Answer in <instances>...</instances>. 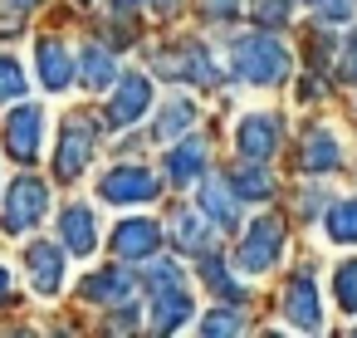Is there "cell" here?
Segmentation results:
<instances>
[{
	"instance_id": "cell-20",
	"label": "cell",
	"mask_w": 357,
	"mask_h": 338,
	"mask_svg": "<svg viewBox=\"0 0 357 338\" xmlns=\"http://www.w3.org/2000/svg\"><path fill=\"white\" fill-rule=\"evenodd\" d=\"M230 186H235L240 201H264V196L274 191V177H269L264 162H250V157H245V162L230 172Z\"/></svg>"
},
{
	"instance_id": "cell-14",
	"label": "cell",
	"mask_w": 357,
	"mask_h": 338,
	"mask_svg": "<svg viewBox=\"0 0 357 338\" xmlns=\"http://www.w3.org/2000/svg\"><path fill=\"white\" fill-rule=\"evenodd\" d=\"M157 69H162V74H176V79H186V84H206V89L220 79L215 64H211V54H206V45H181V54H176V59L162 54Z\"/></svg>"
},
{
	"instance_id": "cell-24",
	"label": "cell",
	"mask_w": 357,
	"mask_h": 338,
	"mask_svg": "<svg viewBox=\"0 0 357 338\" xmlns=\"http://www.w3.org/2000/svg\"><path fill=\"white\" fill-rule=\"evenodd\" d=\"M201 279H206V284H211L220 299H230V304H245V289L230 279V270L215 260V250H211V255H201Z\"/></svg>"
},
{
	"instance_id": "cell-31",
	"label": "cell",
	"mask_w": 357,
	"mask_h": 338,
	"mask_svg": "<svg viewBox=\"0 0 357 338\" xmlns=\"http://www.w3.org/2000/svg\"><path fill=\"white\" fill-rule=\"evenodd\" d=\"M323 20H352V0H308Z\"/></svg>"
},
{
	"instance_id": "cell-5",
	"label": "cell",
	"mask_w": 357,
	"mask_h": 338,
	"mask_svg": "<svg viewBox=\"0 0 357 338\" xmlns=\"http://www.w3.org/2000/svg\"><path fill=\"white\" fill-rule=\"evenodd\" d=\"M93 118H69L64 123V133H59V152H54V177L59 182H74L84 167H89V157H93Z\"/></svg>"
},
{
	"instance_id": "cell-10",
	"label": "cell",
	"mask_w": 357,
	"mask_h": 338,
	"mask_svg": "<svg viewBox=\"0 0 357 338\" xmlns=\"http://www.w3.org/2000/svg\"><path fill=\"white\" fill-rule=\"evenodd\" d=\"M235 147H240V157H250V162H269L274 147H279V118H269V113H250V118H240V128H235Z\"/></svg>"
},
{
	"instance_id": "cell-21",
	"label": "cell",
	"mask_w": 357,
	"mask_h": 338,
	"mask_svg": "<svg viewBox=\"0 0 357 338\" xmlns=\"http://www.w3.org/2000/svg\"><path fill=\"white\" fill-rule=\"evenodd\" d=\"M323 230L333 245H357V196H337L323 216Z\"/></svg>"
},
{
	"instance_id": "cell-35",
	"label": "cell",
	"mask_w": 357,
	"mask_h": 338,
	"mask_svg": "<svg viewBox=\"0 0 357 338\" xmlns=\"http://www.w3.org/2000/svg\"><path fill=\"white\" fill-rule=\"evenodd\" d=\"M6 6H10V10H35L40 0H6Z\"/></svg>"
},
{
	"instance_id": "cell-6",
	"label": "cell",
	"mask_w": 357,
	"mask_h": 338,
	"mask_svg": "<svg viewBox=\"0 0 357 338\" xmlns=\"http://www.w3.org/2000/svg\"><path fill=\"white\" fill-rule=\"evenodd\" d=\"M284 318H289V328H298V333H318V328H323V299H318V284H313L308 270H298V274L284 284Z\"/></svg>"
},
{
	"instance_id": "cell-23",
	"label": "cell",
	"mask_w": 357,
	"mask_h": 338,
	"mask_svg": "<svg viewBox=\"0 0 357 338\" xmlns=\"http://www.w3.org/2000/svg\"><path fill=\"white\" fill-rule=\"evenodd\" d=\"M79 84H84V89H108V84H118L113 54H108L103 45H89V50H84V59H79Z\"/></svg>"
},
{
	"instance_id": "cell-22",
	"label": "cell",
	"mask_w": 357,
	"mask_h": 338,
	"mask_svg": "<svg viewBox=\"0 0 357 338\" xmlns=\"http://www.w3.org/2000/svg\"><path fill=\"white\" fill-rule=\"evenodd\" d=\"M128 294H132V279L123 270H98L84 279V299H93V304H123Z\"/></svg>"
},
{
	"instance_id": "cell-11",
	"label": "cell",
	"mask_w": 357,
	"mask_h": 338,
	"mask_svg": "<svg viewBox=\"0 0 357 338\" xmlns=\"http://www.w3.org/2000/svg\"><path fill=\"white\" fill-rule=\"evenodd\" d=\"M35 64H40V79H45V89H54V94H64V89L79 79L69 45H64V40H54V35L35 45Z\"/></svg>"
},
{
	"instance_id": "cell-15",
	"label": "cell",
	"mask_w": 357,
	"mask_h": 338,
	"mask_svg": "<svg viewBox=\"0 0 357 338\" xmlns=\"http://www.w3.org/2000/svg\"><path fill=\"white\" fill-rule=\"evenodd\" d=\"M172 235H176V245L186 250V255H211L215 250V240H211V216L196 206V211H176L172 216Z\"/></svg>"
},
{
	"instance_id": "cell-25",
	"label": "cell",
	"mask_w": 357,
	"mask_h": 338,
	"mask_svg": "<svg viewBox=\"0 0 357 338\" xmlns=\"http://www.w3.org/2000/svg\"><path fill=\"white\" fill-rule=\"evenodd\" d=\"M191 123H196V108H191V98H172V103L162 108V118H157V138H181Z\"/></svg>"
},
{
	"instance_id": "cell-9",
	"label": "cell",
	"mask_w": 357,
	"mask_h": 338,
	"mask_svg": "<svg viewBox=\"0 0 357 338\" xmlns=\"http://www.w3.org/2000/svg\"><path fill=\"white\" fill-rule=\"evenodd\" d=\"M298 167L313 172V177L337 172V167H342V142H337V133L323 128V123H313V128L303 133V142H298Z\"/></svg>"
},
{
	"instance_id": "cell-26",
	"label": "cell",
	"mask_w": 357,
	"mask_h": 338,
	"mask_svg": "<svg viewBox=\"0 0 357 338\" xmlns=\"http://www.w3.org/2000/svg\"><path fill=\"white\" fill-rule=\"evenodd\" d=\"M333 294L342 304V314H357V260H342L333 274Z\"/></svg>"
},
{
	"instance_id": "cell-4",
	"label": "cell",
	"mask_w": 357,
	"mask_h": 338,
	"mask_svg": "<svg viewBox=\"0 0 357 338\" xmlns=\"http://www.w3.org/2000/svg\"><path fill=\"white\" fill-rule=\"evenodd\" d=\"M45 211H50V186L40 177H20L10 186V201H6V216L0 221H6L10 235H25V230H35L45 221Z\"/></svg>"
},
{
	"instance_id": "cell-32",
	"label": "cell",
	"mask_w": 357,
	"mask_h": 338,
	"mask_svg": "<svg viewBox=\"0 0 357 338\" xmlns=\"http://www.w3.org/2000/svg\"><path fill=\"white\" fill-rule=\"evenodd\" d=\"M201 6H206V15H211V20H225V15H235L240 0H201Z\"/></svg>"
},
{
	"instance_id": "cell-18",
	"label": "cell",
	"mask_w": 357,
	"mask_h": 338,
	"mask_svg": "<svg viewBox=\"0 0 357 338\" xmlns=\"http://www.w3.org/2000/svg\"><path fill=\"white\" fill-rule=\"evenodd\" d=\"M59 235H64V250H69V255H89V250L98 245L93 211H89V206H64V216H59Z\"/></svg>"
},
{
	"instance_id": "cell-3",
	"label": "cell",
	"mask_w": 357,
	"mask_h": 338,
	"mask_svg": "<svg viewBox=\"0 0 357 338\" xmlns=\"http://www.w3.org/2000/svg\"><path fill=\"white\" fill-rule=\"evenodd\" d=\"M98 196H103L108 206H142V201L157 196V177H152L147 167H137V162H118V167L103 172Z\"/></svg>"
},
{
	"instance_id": "cell-19",
	"label": "cell",
	"mask_w": 357,
	"mask_h": 338,
	"mask_svg": "<svg viewBox=\"0 0 357 338\" xmlns=\"http://www.w3.org/2000/svg\"><path fill=\"white\" fill-rule=\"evenodd\" d=\"M186 318H191V294H186V284L152 294V328H157V333H176Z\"/></svg>"
},
{
	"instance_id": "cell-13",
	"label": "cell",
	"mask_w": 357,
	"mask_h": 338,
	"mask_svg": "<svg viewBox=\"0 0 357 338\" xmlns=\"http://www.w3.org/2000/svg\"><path fill=\"white\" fill-rule=\"evenodd\" d=\"M162 245V226L157 221H123L113 230V255L118 260H152Z\"/></svg>"
},
{
	"instance_id": "cell-12",
	"label": "cell",
	"mask_w": 357,
	"mask_h": 338,
	"mask_svg": "<svg viewBox=\"0 0 357 338\" xmlns=\"http://www.w3.org/2000/svg\"><path fill=\"white\" fill-rule=\"evenodd\" d=\"M25 270H30V279H35L40 294H54L59 279H64V245H54V240H30V245H25Z\"/></svg>"
},
{
	"instance_id": "cell-29",
	"label": "cell",
	"mask_w": 357,
	"mask_h": 338,
	"mask_svg": "<svg viewBox=\"0 0 357 338\" xmlns=\"http://www.w3.org/2000/svg\"><path fill=\"white\" fill-rule=\"evenodd\" d=\"M245 328V318H240V309H211L206 318H201V333H240Z\"/></svg>"
},
{
	"instance_id": "cell-16",
	"label": "cell",
	"mask_w": 357,
	"mask_h": 338,
	"mask_svg": "<svg viewBox=\"0 0 357 338\" xmlns=\"http://www.w3.org/2000/svg\"><path fill=\"white\" fill-rule=\"evenodd\" d=\"M206 138H186V142H176L172 152H167V182H176V186H186V182H201V172H206Z\"/></svg>"
},
{
	"instance_id": "cell-17",
	"label": "cell",
	"mask_w": 357,
	"mask_h": 338,
	"mask_svg": "<svg viewBox=\"0 0 357 338\" xmlns=\"http://www.w3.org/2000/svg\"><path fill=\"white\" fill-rule=\"evenodd\" d=\"M201 211L211 216V226L235 230V226H240V196H235V186L220 182V177H211V182L201 186Z\"/></svg>"
},
{
	"instance_id": "cell-28",
	"label": "cell",
	"mask_w": 357,
	"mask_h": 338,
	"mask_svg": "<svg viewBox=\"0 0 357 338\" xmlns=\"http://www.w3.org/2000/svg\"><path fill=\"white\" fill-rule=\"evenodd\" d=\"M20 94H25V69H20L15 59L0 54V103H10V98H20Z\"/></svg>"
},
{
	"instance_id": "cell-33",
	"label": "cell",
	"mask_w": 357,
	"mask_h": 338,
	"mask_svg": "<svg viewBox=\"0 0 357 338\" xmlns=\"http://www.w3.org/2000/svg\"><path fill=\"white\" fill-rule=\"evenodd\" d=\"M142 6H147V0H113V15H118V20H128V15H137Z\"/></svg>"
},
{
	"instance_id": "cell-2",
	"label": "cell",
	"mask_w": 357,
	"mask_h": 338,
	"mask_svg": "<svg viewBox=\"0 0 357 338\" xmlns=\"http://www.w3.org/2000/svg\"><path fill=\"white\" fill-rule=\"evenodd\" d=\"M279 255H284V221H279V216L250 221V230H245V240H240V250H235L240 270H245V274H264V270L279 265Z\"/></svg>"
},
{
	"instance_id": "cell-30",
	"label": "cell",
	"mask_w": 357,
	"mask_h": 338,
	"mask_svg": "<svg viewBox=\"0 0 357 338\" xmlns=\"http://www.w3.org/2000/svg\"><path fill=\"white\" fill-rule=\"evenodd\" d=\"M337 79H342V84H357V30L342 40V54H337Z\"/></svg>"
},
{
	"instance_id": "cell-27",
	"label": "cell",
	"mask_w": 357,
	"mask_h": 338,
	"mask_svg": "<svg viewBox=\"0 0 357 338\" xmlns=\"http://www.w3.org/2000/svg\"><path fill=\"white\" fill-rule=\"evenodd\" d=\"M250 15L259 20V25H289V15H294V0H255L250 6Z\"/></svg>"
},
{
	"instance_id": "cell-34",
	"label": "cell",
	"mask_w": 357,
	"mask_h": 338,
	"mask_svg": "<svg viewBox=\"0 0 357 338\" xmlns=\"http://www.w3.org/2000/svg\"><path fill=\"white\" fill-rule=\"evenodd\" d=\"M113 328H137V309H118L113 314Z\"/></svg>"
},
{
	"instance_id": "cell-36",
	"label": "cell",
	"mask_w": 357,
	"mask_h": 338,
	"mask_svg": "<svg viewBox=\"0 0 357 338\" xmlns=\"http://www.w3.org/2000/svg\"><path fill=\"white\" fill-rule=\"evenodd\" d=\"M6 299H10V274L0 270V304H6Z\"/></svg>"
},
{
	"instance_id": "cell-7",
	"label": "cell",
	"mask_w": 357,
	"mask_h": 338,
	"mask_svg": "<svg viewBox=\"0 0 357 338\" xmlns=\"http://www.w3.org/2000/svg\"><path fill=\"white\" fill-rule=\"evenodd\" d=\"M147 103H152V79H147V74L118 79L113 98H108V128H132V123L147 113Z\"/></svg>"
},
{
	"instance_id": "cell-8",
	"label": "cell",
	"mask_w": 357,
	"mask_h": 338,
	"mask_svg": "<svg viewBox=\"0 0 357 338\" xmlns=\"http://www.w3.org/2000/svg\"><path fill=\"white\" fill-rule=\"evenodd\" d=\"M40 142H45V113L30 103V108H15L6 118V147L15 162H35L40 157Z\"/></svg>"
},
{
	"instance_id": "cell-1",
	"label": "cell",
	"mask_w": 357,
	"mask_h": 338,
	"mask_svg": "<svg viewBox=\"0 0 357 338\" xmlns=\"http://www.w3.org/2000/svg\"><path fill=\"white\" fill-rule=\"evenodd\" d=\"M230 69L255 89H274L289 79L294 59L274 35H240V40H230Z\"/></svg>"
}]
</instances>
